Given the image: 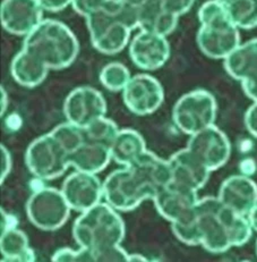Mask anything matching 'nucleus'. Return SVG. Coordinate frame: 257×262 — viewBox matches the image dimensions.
Listing matches in <instances>:
<instances>
[{
    "label": "nucleus",
    "instance_id": "f257e3e1",
    "mask_svg": "<svg viewBox=\"0 0 257 262\" xmlns=\"http://www.w3.org/2000/svg\"><path fill=\"white\" fill-rule=\"evenodd\" d=\"M171 227L180 242L191 246L202 245L214 254L245 245L254 230L247 216L233 211L218 196L199 199L193 222Z\"/></svg>",
    "mask_w": 257,
    "mask_h": 262
},
{
    "label": "nucleus",
    "instance_id": "9b49d317",
    "mask_svg": "<svg viewBox=\"0 0 257 262\" xmlns=\"http://www.w3.org/2000/svg\"><path fill=\"white\" fill-rule=\"evenodd\" d=\"M186 148L211 171L223 167L231 156L228 136L216 125L191 135Z\"/></svg>",
    "mask_w": 257,
    "mask_h": 262
},
{
    "label": "nucleus",
    "instance_id": "423d86ee",
    "mask_svg": "<svg viewBox=\"0 0 257 262\" xmlns=\"http://www.w3.org/2000/svg\"><path fill=\"white\" fill-rule=\"evenodd\" d=\"M201 26L196 35L199 50L208 58L225 59L240 45L239 29L233 24L225 6L208 0L198 9Z\"/></svg>",
    "mask_w": 257,
    "mask_h": 262
},
{
    "label": "nucleus",
    "instance_id": "20e7f679",
    "mask_svg": "<svg viewBox=\"0 0 257 262\" xmlns=\"http://www.w3.org/2000/svg\"><path fill=\"white\" fill-rule=\"evenodd\" d=\"M23 49L35 56L49 70H64L74 62L80 52V43L64 23L43 19L24 38Z\"/></svg>",
    "mask_w": 257,
    "mask_h": 262
},
{
    "label": "nucleus",
    "instance_id": "2f4dec72",
    "mask_svg": "<svg viewBox=\"0 0 257 262\" xmlns=\"http://www.w3.org/2000/svg\"><path fill=\"white\" fill-rule=\"evenodd\" d=\"M245 126L249 134L257 139V102H254L245 114Z\"/></svg>",
    "mask_w": 257,
    "mask_h": 262
},
{
    "label": "nucleus",
    "instance_id": "4468645a",
    "mask_svg": "<svg viewBox=\"0 0 257 262\" xmlns=\"http://www.w3.org/2000/svg\"><path fill=\"white\" fill-rule=\"evenodd\" d=\"M129 57L136 67L156 71L170 58V45L166 35L141 30L129 43Z\"/></svg>",
    "mask_w": 257,
    "mask_h": 262
},
{
    "label": "nucleus",
    "instance_id": "4c0bfd02",
    "mask_svg": "<svg viewBox=\"0 0 257 262\" xmlns=\"http://www.w3.org/2000/svg\"><path fill=\"white\" fill-rule=\"evenodd\" d=\"M247 217L249 219L251 227H253V229L257 233V206L253 209V210L250 211V213L248 214Z\"/></svg>",
    "mask_w": 257,
    "mask_h": 262
},
{
    "label": "nucleus",
    "instance_id": "473e14b6",
    "mask_svg": "<svg viewBox=\"0 0 257 262\" xmlns=\"http://www.w3.org/2000/svg\"><path fill=\"white\" fill-rule=\"evenodd\" d=\"M43 10L50 13H58L72 5L73 0H38Z\"/></svg>",
    "mask_w": 257,
    "mask_h": 262
},
{
    "label": "nucleus",
    "instance_id": "9d476101",
    "mask_svg": "<svg viewBox=\"0 0 257 262\" xmlns=\"http://www.w3.org/2000/svg\"><path fill=\"white\" fill-rule=\"evenodd\" d=\"M197 191L172 181L153 199L155 208L171 225H187L195 216Z\"/></svg>",
    "mask_w": 257,
    "mask_h": 262
},
{
    "label": "nucleus",
    "instance_id": "a878e982",
    "mask_svg": "<svg viewBox=\"0 0 257 262\" xmlns=\"http://www.w3.org/2000/svg\"><path fill=\"white\" fill-rule=\"evenodd\" d=\"M130 78L128 68L118 61L109 62L100 73V82L110 92H123Z\"/></svg>",
    "mask_w": 257,
    "mask_h": 262
},
{
    "label": "nucleus",
    "instance_id": "cd10ccee",
    "mask_svg": "<svg viewBox=\"0 0 257 262\" xmlns=\"http://www.w3.org/2000/svg\"><path fill=\"white\" fill-rule=\"evenodd\" d=\"M55 138L59 141L61 145L67 150L68 155L75 151L77 148L85 142L86 135L84 127L77 126L69 122L62 123L56 126L50 132Z\"/></svg>",
    "mask_w": 257,
    "mask_h": 262
},
{
    "label": "nucleus",
    "instance_id": "2eb2a0df",
    "mask_svg": "<svg viewBox=\"0 0 257 262\" xmlns=\"http://www.w3.org/2000/svg\"><path fill=\"white\" fill-rule=\"evenodd\" d=\"M43 20V8L38 0H3L0 22L8 33L26 36Z\"/></svg>",
    "mask_w": 257,
    "mask_h": 262
},
{
    "label": "nucleus",
    "instance_id": "bb28decb",
    "mask_svg": "<svg viewBox=\"0 0 257 262\" xmlns=\"http://www.w3.org/2000/svg\"><path fill=\"white\" fill-rule=\"evenodd\" d=\"M86 135V140L91 142L101 143L106 145H111L113 140L119 133V128L113 120L107 118L106 116L97 119L96 122L84 127Z\"/></svg>",
    "mask_w": 257,
    "mask_h": 262
},
{
    "label": "nucleus",
    "instance_id": "a19ab883",
    "mask_svg": "<svg viewBox=\"0 0 257 262\" xmlns=\"http://www.w3.org/2000/svg\"><path fill=\"white\" fill-rule=\"evenodd\" d=\"M256 254H257V241H256Z\"/></svg>",
    "mask_w": 257,
    "mask_h": 262
},
{
    "label": "nucleus",
    "instance_id": "dca6fc26",
    "mask_svg": "<svg viewBox=\"0 0 257 262\" xmlns=\"http://www.w3.org/2000/svg\"><path fill=\"white\" fill-rule=\"evenodd\" d=\"M61 191L72 210L82 213L101 202L103 183L97 174L76 170L66 178Z\"/></svg>",
    "mask_w": 257,
    "mask_h": 262
},
{
    "label": "nucleus",
    "instance_id": "c85d7f7f",
    "mask_svg": "<svg viewBox=\"0 0 257 262\" xmlns=\"http://www.w3.org/2000/svg\"><path fill=\"white\" fill-rule=\"evenodd\" d=\"M51 260L57 262H96L93 251L85 248H80L77 251L68 248L60 249Z\"/></svg>",
    "mask_w": 257,
    "mask_h": 262
},
{
    "label": "nucleus",
    "instance_id": "6ab92c4d",
    "mask_svg": "<svg viewBox=\"0 0 257 262\" xmlns=\"http://www.w3.org/2000/svg\"><path fill=\"white\" fill-rule=\"evenodd\" d=\"M224 60V70L243 84L257 81V38L239 45Z\"/></svg>",
    "mask_w": 257,
    "mask_h": 262
},
{
    "label": "nucleus",
    "instance_id": "1a4fd4ad",
    "mask_svg": "<svg viewBox=\"0 0 257 262\" xmlns=\"http://www.w3.org/2000/svg\"><path fill=\"white\" fill-rule=\"evenodd\" d=\"M25 162L32 175L41 181L58 178L68 169V152L51 133L35 139L25 154Z\"/></svg>",
    "mask_w": 257,
    "mask_h": 262
},
{
    "label": "nucleus",
    "instance_id": "393cba45",
    "mask_svg": "<svg viewBox=\"0 0 257 262\" xmlns=\"http://www.w3.org/2000/svg\"><path fill=\"white\" fill-rule=\"evenodd\" d=\"M223 5L238 29L253 30L257 28V0H230Z\"/></svg>",
    "mask_w": 257,
    "mask_h": 262
},
{
    "label": "nucleus",
    "instance_id": "7ed1b4c3",
    "mask_svg": "<svg viewBox=\"0 0 257 262\" xmlns=\"http://www.w3.org/2000/svg\"><path fill=\"white\" fill-rule=\"evenodd\" d=\"M93 48L103 55H116L128 45L132 31L138 28L136 10L122 0H107L85 17Z\"/></svg>",
    "mask_w": 257,
    "mask_h": 262
},
{
    "label": "nucleus",
    "instance_id": "412c9836",
    "mask_svg": "<svg viewBox=\"0 0 257 262\" xmlns=\"http://www.w3.org/2000/svg\"><path fill=\"white\" fill-rule=\"evenodd\" d=\"M138 29L168 36L177 28V15L165 8L162 0H149L137 10Z\"/></svg>",
    "mask_w": 257,
    "mask_h": 262
},
{
    "label": "nucleus",
    "instance_id": "f3484780",
    "mask_svg": "<svg viewBox=\"0 0 257 262\" xmlns=\"http://www.w3.org/2000/svg\"><path fill=\"white\" fill-rule=\"evenodd\" d=\"M218 198L233 211L248 216L257 206V184L249 176L232 175L223 181Z\"/></svg>",
    "mask_w": 257,
    "mask_h": 262
},
{
    "label": "nucleus",
    "instance_id": "c9c22d12",
    "mask_svg": "<svg viewBox=\"0 0 257 262\" xmlns=\"http://www.w3.org/2000/svg\"><path fill=\"white\" fill-rule=\"evenodd\" d=\"M240 169H241V171H243V175L249 176L251 174H254V171L256 170V166H255L254 160L246 159L244 161H241Z\"/></svg>",
    "mask_w": 257,
    "mask_h": 262
},
{
    "label": "nucleus",
    "instance_id": "f704fd0d",
    "mask_svg": "<svg viewBox=\"0 0 257 262\" xmlns=\"http://www.w3.org/2000/svg\"><path fill=\"white\" fill-rule=\"evenodd\" d=\"M243 90L246 96H247L250 100L257 102V81L248 83V84H243Z\"/></svg>",
    "mask_w": 257,
    "mask_h": 262
},
{
    "label": "nucleus",
    "instance_id": "0eeeda50",
    "mask_svg": "<svg viewBox=\"0 0 257 262\" xmlns=\"http://www.w3.org/2000/svg\"><path fill=\"white\" fill-rule=\"evenodd\" d=\"M217 115L216 98L203 89L183 94L172 109V120L177 128L190 136L214 125Z\"/></svg>",
    "mask_w": 257,
    "mask_h": 262
},
{
    "label": "nucleus",
    "instance_id": "5701e85b",
    "mask_svg": "<svg viewBox=\"0 0 257 262\" xmlns=\"http://www.w3.org/2000/svg\"><path fill=\"white\" fill-rule=\"evenodd\" d=\"M145 151L146 146L143 136L132 128L120 129L110 145L111 158L120 166L133 164Z\"/></svg>",
    "mask_w": 257,
    "mask_h": 262
},
{
    "label": "nucleus",
    "instance_id": "58836bf2",
    "mask_svg": "<svg viewBox=\"0 0 257 262\" xmlns=\"http://www.w3.org/2000/svg\"><path fill=\"white\" fill-rule=\"evenodd\" d=\"M129 261H148V259L142 256L141 254H130Z\"/></svg>",
    "mask_w": 257,
    "mask_h": 262
},
{
    "label": "nucleus",
    "instance_id": "f8f14e48",
    "mask_svg": "<svg viewBox=\"0 0 257 262\" xmlns=\"http://www.w3.org/2000/svg\"><path fill=\"white\" fill-rule=\"evenodd\" d=\"M123 100L130 113L146 116L158 110L165 101L161 83L149 74L132 76L123 91Z\"/></svg>",
    "mask_w": 257,
    "mask_h": 262
},
{
    "label": "nucleus",
    "instance_id": "39448f33",
    "mask_svg": "<svg viewBox=\"0 0 257 262\" xmlns=\"http://www.w3.org/2000/svg\"><path fill=\"white\" fill-rule=\"evenodd\" d=\"M117 211L108 202H100L82 212L73 226V236L77 245L100 253L122 244L126 227Z\"/></svg>",
    "mask_w": 257,
    "mask_h": 262
},
{
    "label": "nucleus",
    "instance_id": "c756f323",
    "mask_svg": "<svg viewBox=\"0 0 257 262\" xmlns=\"http://www.w3.org/2000/svg\"><path fill=\"white\" fill-rule=\"evenodd\" d=\"M106 3L107 0H73L72 6L77 14L86 17L94 10L101 8Z\"/></svg>",
    "mask_w": 257,
    "mask_h": 262
},
{
    "label": "nucleus",
    "instance_id": "aec40b11",
    "mask_svg": "<svg viewBox=\"0 0 257 262\" xmlns=\"http://www.w3.org/2000/svg\"><path fill=\"white\" fill-rule=\"evenodd\" d=\"M112 160L110 146L85 141L80 148L68 155L69 166L76 170L99 174L104 170Z\"/></svg>",
    "mask_w": 257,
    "mask_h": 262
},
{
    "label": "nucleus",
    "instance_id": "f03ea898",
    "mask_svg": "<svg viewBox=\"0 0 257 262\" xmlns=\"http://www.w3.org/2000/svg\"><path fill=\"white\" fill-rule=\"evenodd\" d=\"M172 182L169 160L146 150L128 166L113 170L103 182V198L118 211H130Z\"/></svg>",
    "mask_w": 257,
    "mask_h": 262
},
{
    "label": "nucleus",
    "instance_id": "ddd939ff",
    "mask_svg": "<svg viewBox=\"0 0 257 262\" xmlns=\"http://www.w3.org/2000/svg\"><path fill=\"white\" fill-rule=\"evenodd\" d=\"M67 122L86 127L107 114V102L102 93L92 86H78L68 94L64 103Z\"/></svg>",
    "mask_w": 257,
    "mask_h": 262
},
{
    "label": "nucleus",
    "instance_id": "e433bc0d",
    "mask_svg": "<svg viewBox=\"0 0 257 262\" xmlns=\"http://www.w3.org/2000/svg\"><path fill=\"white\" fill-rule=\"evenodd\" d=\"M124 4L127 5L130 8H133L136 10V13H137V10L143 7L144 5L149 2V0H122Z\"/></svg>",
    "mask_w": 257,
    "mask_h": 262
},
{
    "label": "nucleus",
    "instance_id": "ea45409f",
    "mask_svg": "<svg viewBox=\"0 0 257 262\" xmlns=\"http://www.w3.org/2000/svg\"><path fill=\"white\" fill-rule=\"evenodd\" d=\"M218 2H220V3H222V4H227L228 2H230V0H218Z\"/></svg>",
    "mask_w": 257,
    "mask_h": 262
},
{
    "label": "nucleus",
    "instance_id": "a211bd4d",
    "mask_svg": "<svg viewBox=\"0 0 257 262\" xmlns=\"http://www.w3.org/2000/svg\"><path fill=\"white\" fill-rule=\"evenodd\" d=\"M172 181L199 191L206 185L211 170L187 148L177 151L169 159Z\"/></svg>",
    "mask_w": 257,
    "mask_h": 262
},
{
    "label": "nucleus",
    "instance_id": "6e6552de",
    "mask_svg": "<svg viewBox=\"0 0 257 262\" xmlns=\"http://www.w3.org/2000/svg\"><path fill=\"white\" fill-rule=\"evenodd\" d=\"M72 208L61 190L43 186L34 192L26 203V214L32 225L45 232L64 226L69 218Z\"/></svg>",
    "mask_w": 257,
    "mask_h": 262
},
{
    "label": "nucleus",
    "instance_id": "72a5a7b5",
    "mask_svg": "<svg viewBox=\"0 0 257 262\" xmlns=\"http://www.w3.org/2000/svg\"><path fill=\"white\" fill-rule=\"evenodd\" d=\"M0 150H2V183H4L5 178L12 170V157L4 145L0 146Z\"/></svg>",
    "mask_w": 257,
    "mask_h": 262
},
{
    "label": "nucleus",
    "instance_id": "7c9ffc66",
    "mask_svg": "<svg viewBox=\"0 0 257 262\" xmlns=\"http://www.w3.org/2000/svg\"><path fill=\"white\" fill-rule=\"evenodd\" d=\"M196 0H162L165 8L172 14L180 17L181 15L190 12Z\"/></svg>",
    "mask_w": 257,
    "mask_h": 262
},
{
    "label": "nucleus",
    "instance_id": "b1692460",
    "mask_svg": "<svg viewBox=\"0 0 257 262\" xmlns=\"http://www.w3.org/2000/svg\"><path fill=\"white\" fill-rule=\"evenodd\" d=\"M0 252L3 261H34V251L31 249L29 238L22 230L12 227L2 232L0 237Z\"/></svg>",
    "mask_w": 257,
    "mask_h": 262
},
{
    "label": "nucleus",
    "instance_id": "4be33fe9",
    "mask_svg": "<svg viewBox=\"0 0 257 262\" xmlns=\"http://www.w3.org/2000/svg\"><path fill=\"white\" fill-rule=\"evenodd\" d=\"M49 68L40 59L24 49L14 57L10 65V74L17 84L32 89L43 83L48 76Z\"/></svg>",
    "mask_w": 257,
    "mask_h": 262
}]
</instances>
